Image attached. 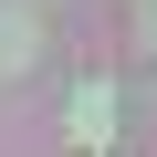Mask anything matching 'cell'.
Returning a JSON list of instances; mask_svg holds the SVG:
<instances>
[{
	"label": "cell",
	"mask_w": 157,
	"mask_h": 157,
	"mask_svg": "<svg viewBox=\"0 0 157 157\" xmlns=\"http://www.w3.org/2000/svg\"><path fill=\"white\" fill-rule=\"evenodd\" d=\"M32 63V11H0V73Z\"/></svg>",
	"instance_id": "2"
},
{
	"label": "cell",
	"mask_w": 157,
	"mask_h": 157,
	"mask_svg": "<svg viewBox=\"0 0 157 157\" xmlns=\"http://www.w3.org/2000/svg\"><path fill=\"white\" fill-rule=\"evenodd\" d=\"M105 126H115V84H84V94H73V136L105 147Z\"/></svg>",
	"instance_id": "1"
}]
</instances>
